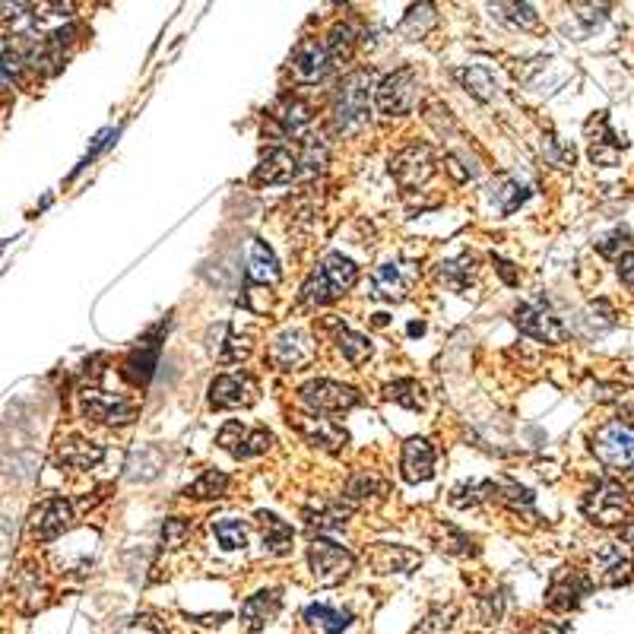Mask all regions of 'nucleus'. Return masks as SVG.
<instances>
[{"label": "nucleus", "instance_id": "f257e3e1", "mask_svg": "<svg viewBox=\"0 0 634 634\" xmlns=\"http://www.w3.org/2000/svg\"><path fill=\"white\" fill-rule=\"evenodd\" d=\"M356 283H359V267L352 264L349 257L333 251L308 276V283L302 286V295H298V302H302L305 308H321V305L337 302V298L346 295Z\"/></svg>", "mask_w": 634, "mask_h": 634}, {"label": "nucleus", "instance_id": "f03ea898", "mask_svg": "<svg viewBox=\"0 0 634 634\" xmlns=\"http://www.w3.org/2000/svg\"><path fill=\"white\" fill-rule=\"evenodd\" d=\"M371 111V70H352L333 92V127L337 134L352 137L368 124Z\"/></svg>", "mask_w": 634, "mask_h": 634}, {"label": "nucleus", "instance_id": "7ed1b4c3", "mask_svg": "<svg viewBox=\"0 0 634 634\" xmlns=\"http://www.w3.org/2000/svg\"><path fill=\"white\" fill-rule=\"evenodd\" d=\"M419 96H422V83H419V73L413 67H400L394 73H387L375 89L378 111L387 118L409 115V111L419 105Z\"/></svg>", "mask_w": 634, "mask_h": 634}, {"label": "nucleus", "instance_id": "20e7f679", "mask_svg": "<svg viewBox=\"0 0 634 634\" xmlns=\"http://www.w3.org/2000/svg\"><path fill=\"white\" fill-rule=\"evenodd\" d=\"M628 511H631V498L622 482L615 479L596 482L584 495V517L596 527H619L628 520Z\"/></svg>", "mask_w": 634, "mask_h": 634}, {"label": "nucleus", "instance_id": "39448f33", "mask_svg": "<svg viewBox=\"0 0 634 634\" xmlns=\"http://www.w3.org/2000/svg\"><path fill=\"white\" fill-rule=\"evenodd\" d=\"M593 457L612 473H634V425L606 422L593 435Z\"/></svg>", "mask_w": 634, "mask_h": 634}, {"label": "nucleus", "instance_id": "423d86ee", "mask_svg": "<svg viewBox=\"0 0 634 634\" xmlns=\"http://www.w3.org/2000/svg\"><path fill=\"white\" fill-rule=\"evenodd\" d=\"M298 400H302V406L308 409V413H317V416H340L346 413V409L359 406V390L349 387V384H340V381H330V378H317V381H308L298 387Z\"/></svg>", "mask_w": 634, "mask_h": 634}, {"label": "nucleus", "instance_id": "0eeeda50", "mask_svg": "<svg viewBox=\"0 0 634 634\" xmlns=\"http://www.w3.org/2000/svg\"><path fill=\"white\" fill-rule=\"evenodd\" d=\"M73 517H77V511H73V501L64 498V495H51V498L39 501L35 511L29 514L26 533H29L32 543H54V539L70 530Z\"/></svg>", "mask_w": 634, "mask_h": 634}, {"label": "nucleus", "instance_id": "6e6552de", "mask_svg": "<svg viewBox=\"0 0 634 634\" xmlns=\"http://www.w3.org/2000/svg\"><path fill=\"white\" fill-rule=\"evenodd\" d=\"M80 413L96 425H127L137 419V403L124 394H108L102 387H83Z\"/></svg>", "mask_w": 634, "mask_h": 634}, {"label": "nucleus", "instance_id": "1a4fd4ad", "mask_svg": "<svg viewBox=\"0 0 634 634\" xmlns=\"http://www.w3.org/2000/svg\"><path fill=\"white\" fill-rule=\"evenodd\" d=\"M308 565H311V574L317 584L333 587L352 574V568H356V555L337 543H330L324 536H317L308 546Z\"/></svg>", "mask_w": 634, "mask_h": 634}, {"label": "nucleus", "instance_id": "9d476101", "mask_svg": "<svg viewBox=\"0 0 634 634\" xmlns=\"http://www.w3.org/2000/svg\"><path fill=\"white\" fill-rule=\"evenodd\" d=\"M390 175L397 178L403 191H416L435 175V149L428 143H406L400 153L390 159Z\"/></svg>", "mask_w": 634, "mask_h": 634}, {"label": "nucleus", "instance_id": "9b49d317", "mask_svg": "<svg viewBox=\"0 0 634 634\" xmlns=\"http://www.w3.org/2000/svg\"><path fill=\"white\" fill-rule=\"evenodd\" d=\"M289 70H292L295 83H302V86L321 83V80L327 77V73L333 70V61H330V54H327V45H324L321 39H314V35H305V39L298 42L295 51H292Z\"/></svg>", "mask_w": 634, "mask_h": 634}, {"label": "nucleus", "instance_id": "f8f14e48", "mask_svg": "<svg viewBox=\"0 0 634 634\" xmlns=\"http://www.w3.org/2000/svg\"><path fill=\"white\" fill-rule=\"evenodd\" d=\"M80 4L77 0H26V23L32 35H48L54 29H64L77 23Z\"/></svg>", "mask_w": 634, "mask_h": 634}, {"label": "nucleus", "instance_id": "ddd939ff", "mask_svg": "<svg viewBox=\"0 0 634 634\" xmlns=\"http://www.w3.org/2000/svg\"><path fill=\"white\" fill-rule=\"evenodd\" d=\"M270 444H273V435L267 428H248L241 422H226L219 432V447L226 454H232L235 460H251V457L267 454Z\"/></svg>", "mask_w": 634, "mask_h": 634}, {"label": "nucleus", "instance_id": "4468645a", "mask_svg": "<svg viewBox=\"0 0 634 634\" xmlns=\"http://www.w3.org/2000/svg\"><path fill=\"white\" fill-rule=\"evenodd\" d=\"M314 340L308 337L305 330H283L279 337L273 340L270 346V362L279 368V371H298V368H305L314 362Z\"/></svg>", "mask_w": 634, "mask_h": 634}, {"label": "nucleus", "instance_id": "2eb2a0df", "mask_svg": "<svg viewBox=\"0 0 634 634\" xmlns=\"http://www.w3.org/2000/svg\"><path fill=\"white\" fill-rule=\"evenodd\" d=\"M514 324L520 327V333H527V337H533L539 343H552L555 346V343H562L568 337L565 324L543 305H520L514 311Z\"/></svg>", "mask_w": 634, "mask_h": 634}, {"label": "nucleus", "instance_id": "dca6fc26", "mask_svg": "<svg viewBox=\"0 0 634 634\" xmlns=\"http://www.w3.org/2000/svg\"><path fill=\"white\" fill-rule=\"evenodd\" d=\"M257 400V381L248 371H235V375H219L210 384V403L213 409H238L251 406Z\"/></svg>", "mask_w": 634, "mask_h": 634}, {"label": "nucleus", "instance_id": "f3484780", "mask_svg": "<svg viewBox=\"0 0 634 634\" xmlns=\"http://www.w3.org/2000/svg\"><path fill=\"white\" fill-rule=\"evenodd\" d=\"M593 571H596V581H600V584L619 587L631 577L634 558H631L625 543H603L600 549L593 552Z\"/></svg>", "mask_w": 634, "mask_h": 634}, {"label": "nucleus", "instance_id": "a211bd4d", "mask_svg": "<svg viewBox=\"0 0 634 634\" xmlns=\"http://www.w3.org/2000/svg\"><path fill=\"white\" fill-rule=\"evenodd\" d=\"M593 590V584H590V577L587 574H581V571H574V568H565V571H558L555 577H552V587H549V609H555V612H571V609H577L584 600H587V593Z\"/></svg>", "mask_w": 634, "mask_h": 634}, {"label": "nucleus", "instance_id": "6ab92c4d", "mask_svg": "<svg viewBox=\"0 0 634 634\" xmlns=\"http://www.w3.org/2000/svg\"><path fill=\"white\" fill-rule=\"evenodd\" d=\"M302 175V159L289 146H273L254 169V184H289Z\"/></svg>", "mask_w": 634, "mask_h": 634}, {"label": "nucleus", "instance_id": "aec40b11", "mask_svg": "<svg viewBox=\"0 0 634 634\" xmlns=\"http://www.w3.org/2000/svg\"><path fill=\"white\" fill-rule=\"evenodd\" d=\"M159 333H162V327H156V330L149 333V337L124 359V378H127L130 384L143 387V384H149V378H153L156 362H159V349H162V346H159Z\"/></svg>", "mask_w": 634, "mask_h": 634}, {"label": "nucleus", "instance_id": "412c9836", "mask_svg": "<svg viewBox=\"0 0 634 634\" xmlns=\"http://www.w3.org/2000/svg\"><path fill=\"white\" fill-rule=\"evenodd\" d=\"M435 447L428 444L425 438H409L403 444V460H400V470L406 482H425L435 476Z\"/></svg>", "mask_w": 634, "mask_h": 634}, {"label": "nucleus", "instance_id": "4be33fe9", "mask_svg": "<svg viewBox=\"0 0 634 634\" xmlns=\"http://www.w3.org/2000/svg\"><path fill=\"white\" fill-rule=\"evenodd\" d=\"M298 425V432L305 435V441L308 444H314V447H321V451H330V454H337V451H343L346 447V432L343 428L333 422V419H324V416H317V413H311V416H305V419H298L295 422Z\"/></svg>", "mask_w": 634, "mask_h": 634}, {"label": "nucleus", "instance_id": "5701e85b", "mask_svg": "<svg viewBox=\"0 0 634 634\" xmlns=\"http://www.w3.org/2000/svg\"><path fill=\"white\" fill-rule=\"evenodd\" d=\"M279 609H283V600H279V593L276 590H260V593L248 596L238 615H241V625H245V631L257 634V631H264L276 619Z\"/></svg>", "mask_w": 634, "mask_h": 634}, {"label": "nucleus", "instance_id": "b1692460", "mask_svg": "<svg viewBox=\"0 0 634 634\" xmlns=\"http://www.w3.org/2000/svg\"><path fill=\"white\" fill-rule=\"evenodd\" d=\"M54 457H58V463L67 466V470H92V466L105 457V447L96 441H86L80 435H70L58 444Z\"/></svg>", "mask_w": 634, "mask_h": 634}, {"label": "nucleus", "instance_id": "393cba45", "mask_svg": "<svg viewBox=\"0 0 634 634\" xmlns=\"http://www.w3.org/2000/svg\"><path fill=\"white\" fill-rule=\"evenodd\" d=\"M279 276H283V270H279V260L276 254L270 251L267 241H254L251 245V260H248V283L251 286H260V289H270L279 283Z\"/></svg>", "mask_w": 634, "mask_h": 634}, {"label": "nucleus", "instance_id": "a878e982", "mask_svg": "<svg viewBox=\"0 0 634 634\" xmlns=\"http://www.w3.org/2000/svg\"><path fill=\"white\" fill-rule=\"evenodd\" d=\"M457 80L460 86L470 92L473 99L479 102H495L501 96V86H498V77L486 67V64H470V67H460L457 70Z\"/></svg>", "mask_w": 634, "mask_h": 634}, {"label": "nucleus", "instance_id": "bb28decb", "mask_svg": "<svg viewBox=\"0 0 634 634\" xmlns=\"http://www.w3.org/2000/svg\"><path fill=\"white\" fill-rule=\"evenodd\" d=\"M13 593H16V603H20V609H26V612H35V609H42L48 603V587H45L42 574H39V568H35V565H23V571L16 574Z\"/></svg>", "mask_w": 634, "mask_h": 634}, {"label": "nucleus", "instance_id": "cd10ccee", "mask_svg": "<svg viewBox=\"0 0 634 634\" xmlns=\"http://www.w3.org/2000/svg\"><path fill=\"white\" fill-rule=\"evenodd\" d=\"M324 327L333 333V340H337V349L343 352V359H346L349 365H362V362L371 359V343H368V337H362V333H356V330H349L343 321H337V317H330V321H327Z\"/></svg>", "mask_w": 634, "mask_h": 634}, {"label": "nucleus", "instance_id": "c85d7f7f", "mask_svg": "<svg viewBox=\"0 0 634 634\" xmlns=\"http://www.w3.org/2000/svg\"><path fill=\"white\" fill-rule=\"evenodd\" d=\"M492 16L508 29H536L539 16L527 0H489Z\"/></svg>", "mask_w": 634, "mask_h": 634}, {"label": "nucleus", "instance_id": "c756f323", "mask_svg": "<svg viewBox=\"0 0 634 634\" xmlns=\"http://www.w3.org/2000/svg\"><path fill=\"white\" fill-rule=\"evenodd\" d=\"M324 45H327V54H330L333 67H337V64H349L352 54H356V48H359V29L352 26L349 20L333 23L330 32H327V39H324Z\"/></svg>", "mask_w": 634, "mask_h": 634}, {"label": "nucleus", "instance_id": "7c9ffc66", "mask_svg": "<svg viewBox=\"0 0 634 634\" xmlns=\"http://www.w3.org/2000/svg\"><path fill=\"white\" fill-rule=\"evenodd\" d=\"M422 562L419 552L413 549H406V546H375V552H371V565H375L381 574H406V571H413L416 565Z\"/></svg>", "mask_w": 634, "mask_h": 634}, {"label": "nucleus", "instance_id": "2f4dec72", "mask_svg": "<svg viewBox=\"0 0 634 634\" xmlns=\"http://www.w3.org/2000/svg\"><path fill=\"white\" fill-rule=\"evenodd\" d=\"M352 511H356V508H352L346 498L343 501H321L317 508H308L305 511V520H308V527H317L321 533L343 530L346 520L352 517Z\"/></svg>", "mask_w": 634, "mask_h": 634}, {"label": "nucleus", "instance_id": "473e14b6", "mask_svg": "<svg viewBox=\"0 0 634 634\" xmlns=\"http://www.w3.org/2000/svg\"><path fill=\"white\" fill-rule=\"evenodd\" d=\"M409 292V276L400 270V264H381L375 273V283H371V295L381 298V302H400Z\"/></svg>", "mask_w": 634, "mask_h": 634}, {"label": "nucleus", "instance_id": "72a5a7b5", "mask_svg": "<svg viewBox=\"0 0 634 634\" xmlns=\"http://www.w3.org/2000/svg\"><path fill=\"white\" fill-rule=\"evenodd\" d=\"M257 520H260V530H264L267 552L270 555H289L292 552V527L286 524V520H279L270 511H260Z\"/></svg>", "mask_w": 634, "mask_h": 634}, {"label": "nucleus", "instance_id": "f704fd0d", "mask_svg": "<svg viewBox=\"0 0 634 634\" xmlns=\"http://www.w3.org/2000/svg\"><path fill=\"white\" fill-rule=\"evenodd\" d=\"M305 619L321 628L324 634H343L352 625V612L327 606V603H314V606L305 609Z\"/></svg>", "mask_w": 634, "mask_h": 634}, {"label": "nucleus", "instance_id": "c9c22d12", "mask_svg": "<svg viewBox=\"0 0 634 634\" xmlns=\"http://www.w3.org/2000/svg\"><path fill=\"white\" fill-rule=\"evenodd\" d=\"M232 486V479L222 473V470H207L197 482H191L188 489H184V498H197V501H210V498H226Z\"/></svg>", "mask_w": 634, "mask_h": 634}, {"label": "nucleus", "instance_id": "e433bc0d", "mask_svg": "<svg viewBox=\"0 0 634 634\" xmlns=\"http://www.w3.org/2000/svg\"><path fill=\"white\" fill-rule=\"evenodd\" d=\"M438 23V13L435 7L428 4V0H422V4L416 7H409V13L403 16V23H400V35H406V39H422V35H428V29H432Z\"/></svg>", "mask_w": 634, "mask_h": 634}, {"label": "nucleus", "instance_id": "4c0bfd02", "mask_svg": "<svg viewBox=\"0 0 634 634\" xmlns=\"http://www.w3.org/2000/svg\"><path fill=\"white\" fill-rule=\"evenodd\" d=\"M213 536H216L219 549H226V552H238L248 546V527L235 517L213 520Z\"/></svg>", "mask_w": 634, "mask_h": 634}, {"label": "nucleus", "instance_id": "58836bf2", "mask_svg": "<svg viewBox=\"0 0 634 634\" xmlns=\"http://www.w3.org/2000/svg\"><path fill=\"white\" fill-rule=\"evenodd\" d=\"M384 495V482L378 476H371V473H359V476H352L349 479V486H346V501L352 508L356 505H365L368 498H381Z\"/></svg>", "mask_w": 634, "mask_h": 634}, {"label": "nucleus", "instance_id": "ea45409f", "mask_svg": "<svg viewBox=\"0 0 634 634\" xmlns=\"http://www.w3.org/2000/svg\"><path fill=\"white\" fill-rule=\"evenodd\" d=\"M384 397L394 400V403H400V406H406V409H422V406H425V390H422V384L413 381V378H403V381L387 384Z\"/></svg>", "mask_w": 634, "mask_h": 634}, {"label": "nucleus", "instance_id": "a19ab883", "mask_svg": "<svg viewBox=\"0 0 634 634\" xmlns=\"http://www.w3.org/2000/svg\"><path fill=\"white\" fill-rule=\"evenodd\" d=\"M495 197H498V207H501V213H514L520 203H524L527 197H530V191H527V184H520V178H511V175H505L498 184H495Z\"/></svg>", "mask_w": 634, "mask_h": 634}, {"label": "nucleus", "instance_id": "79ce46f5", "mask_svg": "<svg viewBox=\"0 0 634 634\" xmlns=\"http://www.w3.org/2000/svg\"><path fill=\"white\" fill-rule=\"evenodd\" d=\"M622 149H625V140H619V137H615L612 130L603 124V137L590 143V159H593L596 165H615V162H619V156H622Z\"/></svg>", "mask_w": 634, "mask_h": 634}, {"label": "nucleus", "instance_id": "37998d69", "mask_svg": "<svg viewBox=\"0 0 634 634\" xmlns=\"http://www.w3.org/2000/svg\"><path fill=\"white\" fill-rule=\"evenodd\" d=\"M470 276H473V257H460V260H447V264H441V279L457 292L466 289Z\"/></svg>", "mask_w": 634, "mask_h": 634}, {"label": "nucleus", "instance_id": "c03bdc74", "mask_svg": "<svg viewBox=\"0 0 634 634\" xmlns=\"http://www.w3.org/2000/svg\"><path fill=\"white\" fill-rule=\"evenodd\" d=\"M194 524L188 517H169L162 524V549H181L184 543H188Z\"/></svg>", "mask_w": 634, "mask_h": 634}, {"label": "nucleus", "instance_id": "a18cd8bd", "mask_svg": "<svg viewBox=\"0 0 634 634\" xmlns=\"http://www.w3.org/2000/svg\"><path fill=\"white\" fill-rule=\"evenodd\" d=\"M454 619H457V606H441V609H432L428 612V619L413 631V634H444L447 628L454 625Z\"/></svg>", "mask_w": 634, "mask_h": 634}, {"label": "nucleus", "instance_id": "49530a36", "mask_svg": "<svg viewBox=\"0 0 634 634\" xmlns=\"http://www.w3.org/2000/svg\"><path fill=\"white\" fill-rule=\"evenodd\" d=\"M121 634H169V628H165V622L159 619V615L140 612V615H134V619L124 622Z\"/></svg>", "mask_w": 634, "mask_h": 634}, {"label": "nucleus", "instance_id": "de8ad7c7", "mask_svg": "<svg viewBox=\"0 0 634 634\" xmlns=\"http://www.w3.org/2000/svg\"><path fill=\"white\" fill-rule=\"evenodd\" d=\"M444 169L451 172L457 181H470V178L479 175V162L470 153H451L444 159Z\"/></svg>", "mask_w": 634, "mask_h": 634}, {"label": "nucleus", "instance_id": "09e8293b", "mask_svg": "<svg viewBox=\"0 0 634 634\" xmlns=\"http://www.w3.org/2000/svg\"><path fill=\"white\" fill-rule=\"evenodd\" d=\"M444 533H447V536L441 539V549L454 552V555H476V539H470V536L460 533V530H454V527H447Z\"/></svg>", "mask_w": 634, "mask_h": 634}, {"label": "nucleus", "instance_id": "8fccbe9b", "mask_svg": "<svg viewBox=\"0 0 634 634\" xmlns=\"http://www.w3.org/2000/svg\"><path fill=\"white\" fill-rule=\"evenodd\" d=\"M501 612H505V596H495V593H489L486 600H482V619L486 622H498L501 619Z\"/></svg>", "mask_w": 634, "mask_h": 634}, {"label": "nucleus", "instance_id": "3c124183", "mask_svg": "<svg viewBox=\"0 0 634 634\" xmlns=\"http://www.w3.org/2000/svg\"><path fill=\"white\" fill-rule=\"evenodd\" d=\"M619 279H622L628 289H634V251H628V254L619 257Z\"/></svg>", "mask_w": 634, "mask_h": 634}, {"label": "nucleus", "instance_id": "603ef678", "mask_svg": "<svg viewBox=\"0 0 634 634\" xmlns=\"http://www.w3.org/2000/svg\"><path fill=\"white\" fill-rule=\"evenodd\" d=\"M511 267H514V264H508V260H498V273L505 276V283H511V286H514V283H517V273H514Z\"/></svg>", "mask_w": 634, "mask_h": 634}]
</instances>
